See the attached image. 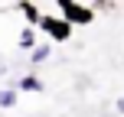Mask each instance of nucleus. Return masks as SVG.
<instances>
[{"mask_svg":"<svg viewBox=\"0 0 124 117\" xmlns=\"http://www.w3.org/2000/svg\"><path fill=\"white\" fill-rule=\"evenodd\" d=\"M59 10H62V20L69 26L72 23H92L95 20V10L85 7V3H78V0H59Z\"/></svg>","mask_w":124,"mask_h":117,"instance_id":"obj_1","label":"nucleus"},{"mask_svg":"<svg viewBox=\"0 0 124 117\" xmlns=\"http://www.w3.org/2000/svg\"><path fill=\"white\" fill-rule=\"evenodd\" d=\"M20 49H26V52H33V49H36V33H33L30 26L20 33Z\"/></svg>","mask_w":124,"mask_h":117,"instance_id":"obj_7","label":"nucleus"},{"mask_svg":"<svg viewBox=\"0 0 124 117\" xmlns=\"http://www.w3.org/2000/svg\"><path fill=\"white\" fill-rule=\"evenodd\" d=\"M39 29L49 33L52 42H65V39L72 36V26H69L62 16H43V20H39Z\"/></svg>","mask_w":124,"mask_h":117,"instance_id":"obj_2","label":"nucleus"},{"mask_svg":"<svg viewBox=\"0 0 124 117\" xmlns=\"http://www.w3.org/2000/svg\"><path fill=\"white\" fill-rule=\"evenodd\" d=\"M16 10H23V13H26V23H30V29H33V26H39V20H43V10H39V7H33V3H26V0H20Z\"/></svg>","mask_w":124,"mask_h":117,"instance_id":"obj_3","label":"nucleus"},{"mask_svg":"<svg viewBox=\"0 0 124 117\" xmlns=\"http://www.w3.org/2000/svg\"><path fill=\"white\" fill-rule=\"evenodd\" d=\"M0 75H7V59L0 55Z\"/></svg>","mask_w":124,"mask_h":117,"instance_id":"obj_9","label":"nucleus"},{"mask_svg":"<svg viewBox=\"0 0 124 117\" xmlns=\"http://www.w3.org/2000/svg\"><path fill=\"white\" fill-rule=\"evenodd\" d=\"M49 55H52V42H36V49L30 52V62H33V65H39V62H46Z\"/></svg>","mask_w":124,"mask_h":117,"instance_id":"obj_5","label":"nucleus"},{"mask_svg":"<svg viewBox=\"0 0 124 117\" xmlns=\"http://www.w3.org/2000/svg\"><path fill=\"white\" fill-rule=\"evenodd\" d=\"M16 88H20V91H36V94H39V91H46V85L36 78V75H23V78L16 81Z\"/></svg>","mask_w":124,"mask_h":117,"instance_id":"obj_4","label":"nucleus"},{"mask_svg":"<svg viewBox=\"0 0 124 117\" xmlns=\"http://www.w3.org/2000/svg\"><path fill=\"white\" fill-rule=\"evenodd\" d=\"M16 101H20V94L13 91V88H0V107H3V111L16 107Z\"/></svg>","mask_w":124,"mask_h":117,"instance_id":"obj_6","label":"nucleus"},{"mask_svg":"<svg viewBox=\"0 0 124 117\" xmlns=\"http://www.w3.org/2000/svg\"><path fill=\"white\" fill-rule=\"evenodd\" d=\"M114 111H118V114H124V94H121L118 101H114Z\"/></svg>","mask_w":124,"mask_h":117,"instance_id":"obj_8","label":"nucleus"}]
</instances>
